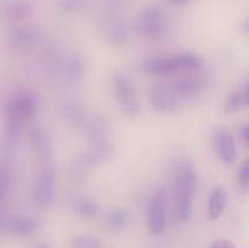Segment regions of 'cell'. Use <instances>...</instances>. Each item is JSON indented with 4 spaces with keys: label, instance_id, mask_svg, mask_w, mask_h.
<instances>
[{
    "label": "cell",
    "instance_id": "obj_5",
    "mask_svg": "<svg viewBox=\"0 0 249 248\" xmlns=\"http://www.w3.org/2000/svg\"><path fill=\"white\" fill-rule=\"evenodd\" d=\"M55 170L51 163H45L41 167L34 186V197L39 206L49 207L55 198Z\"/></svg>",
    "mask_w": 249,
    "mask_h": 248
},
{
    "label": "cell",
    "instance_id": "obj_10",
    "mask_svg": "<svg viewBox=\"0 0 249 248\" xmlns=\"http://www.w3.org/2000/svg\"><path fill=\"white\" fill-rule=\"evenodd\" d=\"M10 43L19 49H29L43 43V32L36 26H15L9 32Z\"/></svg>",
    "mask_w": 249,
    "mask_h": 248
},
{
    "label": "cell",
    "instance_id": "obj_22",
    "mask_svg": "<svg viewBox=\"0 0 249 248\" xmlns=\"http://www.w3.org/2000/svg\"><path fill=\"white\" fill-rule=\"evenodd\" d=\"M106 223L112 230H123L129 223V215L124 209L113 208L107 212L106 214Z\"/></svg>",
    "mask_w": 249,
    "mask_h": 248
},
{
    "label": "cell",
    "instance_id": "obj_27",
    "mask_svg": "<svg viewBox=\"0 0 249 248\" xmlns=\"http://www.w3.org/2000/svg\"><path fill=\"white\" fill-rule=\"evenodd\" d=\"M240 136L241 139H242L243 142L245 143L249 142V128L247 124H245V125L240 129Z\"/></svg>",
    "mask_w": 249,
    "mask_h": 248
},
{
    "label": "cell",
    "instance_id": "obj_25",
    "mask_svg": "<svg viewBox=\"0 0 249 248\" xmlns=\"http://www.w3.org/2000/svg\"><path fill=\"white\" fill-rule=\"evenodd\" d=\"M10 190L9 177L4 172H0V201L5 199Z\"/></svg>",
    "mask_w": 249,
    "mask_h": 248
},
{
    "label": "cell",
    "instance_id": "obj_21",
    "mask_svg": "<svg viewBox=\"0 0 249 248\" xmlns=\"http://www.w3.org/2000/svg\"><path fill=\"white\" fill-rule=\"evenodd\" d=\"M99 207L92 199L87 197H79L73 201V212L80 218H92L97 214Z\"/></svg>",
    "mask_w": 249,
    "mask_h": 248
},
{
    "label": "cell",
    "instance_id": "obj_26",
    "mask_svg": "<svg viewBox=\"0 0 249 248\" xmlns=\"http://www.w3.org/2000/svg\"><path fill=\"white\" fill-rule=\"evenodd\" d=\"M211 248H236V246L230 240H218L212 243Z\"/></svg>",
    "mask_w": 249,
    "mask_h": 248
},
{
    "label": "cell",
    "instance_id": "obj_7",
    "mask_svg": "<svg viewBox=\"0 0 249 248\" xmlns=\"http://www.w3.org/2000/svg\"><path fill=\"white\" fill-rule=\"evenodd\" d=\"M167 223V201L164 191H160L152 197L147 208V228L152 235L163 232Z\"/></svg>",
    "mask_w": 249,
    "mask_h": 248
},
{
    "label": "cell",
    "instance_id": "obj_18",
    "mask_svg": "<svg viewBox=\"0 0 249 248\" xmlns=\"http://www.w3.org/2000/svg\"><path fill=\"white\" fill-rule=\"evenodd\" d=\"M249 104V91L248 85L241 88L237 91L232 92L225 101V112L226 113H236L241 111L243 107H247Z\"/></svg>",
    "mask_w": 249,
    "mask_h": 248
},
{
    "label": "cell",
    "instance_id": "obj_29",
    "mask_svg": "<svg viewBox=\"0 0 249 248\" xmlns=\"http://www.w3.org/2000/svg\"><path fill=\"white\" fill-rule=\"evenodd\" d=\"M173 2H175V4H184V2H186L187 0H172Z\"/></svg>",
    "mask_w": 249,
    "mask_h": 248
},
{
    "label": "cell",
    "instance_id": "obj_24",
    "mask_svg": "<svg viewBox=\"0 0 249 248\" xmlns=\"http://www.w3.org/2000/svg\"><path fill=\"white\" fill-rule=\"evenodd\" d=\"M238 181L243 189H247L249 185V162L245 160L238 169Z\"/></svg>",
    "mask_w": 249,
    "mask_h": 248
},
{
    "label": "cell",
    "instance_id": "obj_3",
    "mask_svg": "<svg viewBox=\"0 0 249 248\" xmlns=\"http://www.w3.org/2000/svg\"><path fill=\"white\" fill-rule=\"evenodd\" d=\"M39 108V100L36 92L28 89H21L12 94L7 100L5 111L7 124L21 128L22 124L33 118Z\"/></svg>",
    "mask_w": 249,
    "mask_h": 248
},
{
    "label": "cell",
    "instance_id": "obj_28",
    "mask_svg": "<svg viewBox=\"0 0 249 248\" xmlns=\"http://www.w3.org/2000/svg\"><path fill=\"white\" fill-rule=\"evenodd\" d=\"M36 248H51V247H50V245H48L46 242H39V243H36Z\"/></svg>",
    "mask_w": 249,
    "mask_h": 248
},
{
    "label": "cell",
    "instance_id": "obj_11",
    "mask_svg": "<svg viewBox=\"0 0 249 248\" xmlns=\"http://www.w3.org/2000/svg\"><path fill=\"white\" fill-rule=\"evenodd\" d=\"M213 141L214 147L221 162L225 164H232L237 157V152H236L235 140L230 131L226 130L225 128H218L214 131Z\"/></svg>",
    "mask_w": 249,
    "mask_h": 248
},
{
    "label": "cell",
    "instance_id": "obj_17",
    "mask_svg": "<svg viewBox=\"0 0 249 248\" xmlns=\"http://www.w3.org/2000/svg\"><path fill=\"white\" fill-rule=\"evenodd\" d=\"M32 11L31 5L24 0H11L1 6V14L11 19L26 18Z\"/></svg>",
    "mask_w": 249,
    "mask_h": 248
},
{
    "label": "cell",
    "instance_id": "obj_13",
    "mask_svg": "<svg viewBox=\"0 0 249 248\" xmlns=\"http://www.w3.org/2000/svg\"><path fill=\"white\" fill-rule=\"evenodd\" d=\"M203 85V75L192 73L187 77L177 80L173 84V88H174L175 92H177L180 100H192L201 94Z\"/></svg>",
    "mask_w": 249,
    "mask_h": 248
},
{
    "label": "cell",
    "instance_id": "obj_16",
    "mask_svg": "<svg viewBox=\"0 0 249 248\" xmlns=\"http://www.w3.org/2000/svg\"><path fill=\"white\" fill-rule=\"evenodd\" d=\"M146 68L150 73L157 75H167L179 71L175 55L172 57L152 58L146 63Z\"/></svg>",
    "mask_w": 249,
    "mask_h": 248
},
{
    "label": "cell",
    "instance_id": "obj_20",
    "mask_svg": "<svg viewBox=\"0 0 249 248\" xmlns=\"http://www.w3.org/2000/svg\"><path fill=\"white\" fill-rule=\"evenodd\" d=\"M104 36L111 45L121 46L126 43L128 33H126V29L122 24L109 23L108 26L105 27Z\"/></svg>",
    "mask_w": 249,
    "mask_h": 248
},
{
    "label": "cell",
    "instance_id": "obj_6",
    "mask_svg": "<svg viewBox=\"0 0 249 248\" xmlns=\"http://www.w3.org/2000/svg\"><path fill=\"white\" fill-rule=\"evenodd\" d=\"M138 31L142 36L147 39L162 38L165 31V22L162 12L157 7H151L146 10L138 21Z\"/></svg>",
    "mask_w": 249,
    "mask_h": 248
},
{
    "label": "cell",
    "instance_id": "obj_23",
    "mask_svg": "<svg viewBox=\"0 0 249 248\" xmlns=\"http://www.w3.org/2000/svg\"><path fill=\"white\" fill-rule=\"evenodd\" d=\"M72 243L74 248H104L95 238L89 236H77L73 238Z\"/></svg>",
    "mask_w": 249,
    "mask_h": 248
},
{
    "label": "cell",
    "instance_id": "obj_14",
    "mask_svg": "<svg viewBox=\"0 0 249 248\" xmlns=\"http://www.w3.org/2000/svg\"><path fill=\"white\" fill-rule=\"evenodd\" d=\"M60 112L65 121L73 126L85 124V116L82 106L73 99H65L60 102Z\"/></svg>",
    "mask_w": 249,
    "mask_h": 248
},
{
    "label": "cell",
    "instance_id": "obj_9",
    "mask_svg": "<svg viewBox=\"0 0 249 248\" xmlns=\"http://www.w3.org/2000/svg\"><path fill=\"white\" fill-rule=\"evenodd\" d=\"M40 228V221L31 216H9L0 214V231H5L14 236H29Z\"/></svg>",
    "mask_w": 249,
    "mask_h": 248
},
{
    "label": "cell",
    "instance_id": "obj_12",
    "mask_svg": "<svg viewBox=\"0 0 249 248\" xmlns=\"http://www.w3.org/2000/svg\"><path fill=\"white\" fill-rule=\"evenodd\" d=\"M29 140H31L33 150L36 152V157L43 164L51 163L53 159V142L49 136L48 131L43 126H34L29 134Z\"/></svg>",
    "mask_w": 249,
    "mask_h": 248
},
{
    "label": "cell",
    "instance_id": "obj_2",
    "mask_svg": "<svg viewBox=\"0 0 249 248\" xmlns=\"http://www.w3.org/2000/svg\"><path fill=\"white\" fill-rule=\"evenodd\" d=\"M88 136V156L92 164H99L111 156L113 151V133L106 117L95 116L85 122Z\"/></svg>",
    "mask_w": 249,
    "mask_h": 248
},
{
    "label": "cell",
    "instance_id": "obj_15",
    "mask_svg": "<svg viewBox=\"0 0 249 248\" xmlns=\"http://www.w3.org/2000/svg\"><path fill=\"white\" fill-rule=\"evenodd\" d=\"M228 202V192L224 186H216L212 191L208 203V215L212 220H216L224 213Z\"/></svg>",
    "mask_w": 249,
    "mask_h": 248
},
{
    "label": "cell",
    "instance_id": "obj_19",
    "mask_svg": "<svg viewBox=\"0 0 249 248\" xmlns=\"http://www.w3.org/2000/svg\"><path fill=\"white\" fill-rule=\"evenodd\" d=\"M62 68L63 77L71 82H77L78 79L83 77L84 73V62L82 58L77 55H72L65 60V62L61 66Z\"/></svg>",
    "mask_w": 249,
    "mask_h": 248
},
{
    "label": "cell",
    "instance_id": "obj_4",
    "mask_svg": "<svg viewBox=\"0 0 249 248\" xmlns=\"http://www.w3.org/2000/svg\"><path fill=\"white\" fill-rule=\"evenodd\" d=\"M113 88L118 104L125 113L136 116L140 113V104L136 97L131 80L123 71H116L113 74Z\"/></svg>",
    "mask_w": 249,
    "mask_h": 248
},
{
    "label": "cell",
    "instance_id": "obj_8",
    "mask_svg": "<svg viewBox=\"0 0 249 248\" xmlns=\"http://www.w3.org/2000/svg\"><path fill=\"white\" fill-rule=\"evenodd\" d=\"M180 101L178 94L175 92L173 84L158 83L151 90V104L153 108L158 112H173L178 108Z\"/></svg>",
    "mask_w": 249,
    "mask_h": 248
},
{
    "label": "cell",
    "instance_id": "obj_1",
    "mask_svg": "<svg viewBox=\"0 0 249 248\" xmlns=\"http://www.w3.org/2000/svg\"><path fill=\"white\" fill-rule=\"evenodd\" d=\"M196 187L197 174L192 163L187 159L179 160L174 169V195L175 212L182 223L191 218Z\"/></svg>",
    "mask_w": 249,
    "mask_h": 248
}]
</instances>
